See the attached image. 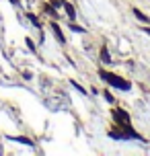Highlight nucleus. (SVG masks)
<instances>
[{
  "label": "nucleus",
  "instance_id": "nucleus-10",
  "mask_svg": "<svg viewBox=\"0 0 150 156\" xmlns=\"http://www.w3.org/2000/svg\"><path fill=\"white\" fill-rule=\"evenodd\" d=\"M105 99H107L109 103H113V97H111V93H105Z\"/></svg>",
  "mask_w": 150,
  "mask_h": 156
},
{
  "label": "nucleus",
  "instance_id": "nucleus-7",
  "mask_svg": "<svg viewBox=\"0 0 150 156\" xmlns=\"http://www.w3.org/2000/svg\"><path fill=\"white\" fill-rule=\"evenodd\" d=\"M70 29H72V31H74V33H82V31H84L82 27H76V25H70Z\"/></svg>",
  "mask_w": 150,
  "mask_h": 156
},
{
  "label": "nucleus",
  "instance_id": "nucleus-11",
  "mask_svg": "<svg viewBox=\"0 0 150 156\" xmlns=\"http://www.w3.org/2000/svg\"><path fill=\"white\" fill-rule=\"evenodd\" d=\"M144 31H146V33H148V35H150V29H144Z\"/></svg>",
  "mask_w": 150,
  "mask_h": 156
},
{
  "label": "nucleus",
  "instance_id": "nucleus-8",
  "mask_svg": "<svg viewBox=\"0 0 150 156\" xmlns=\"http://www.w3.org/2000/svg\"><path fill=\"white\" fill-rule=\"evenodd\" d=\"M29 19H31V23L35 25V27H39V21H37V16H33V15H29Z\"/></svg>",
  "mask_w": 150,
  "mask_h": 156
},
{
  "label": "nucleus",
  "instance_id": "nucleus-5",
  "mask_svg": "<svg viewBox=\"0 0 150 156\" xmlns=\"http://www.w3.org/2000/svg\"><path fill=\"white\" fill-rule=\"evenodd\" d=\"M134 15H136V19H138V21H144V23H148V16L142 15V12H140L138 8H134Z\"/></svg>",
  "mask_w": 150,
  "mask_h": 156
},
{
  "label": "nucleus",
  "instance_id": "nucleus-9",
  "mask_svg": "<svg viewBox=\"0 0 150 156\" xmlns=\"http://www.w3.org/2000/svg\"><path fill=\"white\" fill-rule=\"evenodd\" d=\"M72 84H74V88H76V90H80V93H82V94L87 93V90H84V88H82V86H80V84H76V82H72Z\"/></svg>",
  "mask_w": 150,
  "mask_h": 156
},
{
  "label": "nucleus",
  "instance_id": "nucleus-2",
  "mask_svg": "<svg viewBox=\"0 0 150 156\" xmlns=\"http://www.w3.org/2000/svg\"><path fill=\"white\" fill-rule=\"evenodd\" d=\"M113 119H115V123H119V125L130 123V115H127L126 111H121V109H113Z\"/></svg>",
  "mask_w": 150,
  "mask_h": 156
},
{
  "label": "nucleus",
  "instance_id": "nucleus-4",
  "mask_svg": "<svg viewBox=\"0 0 150 156\" xmlns=\"http://www.w3.org/2000/svg\"><path fill=\"white\" fill-rule=\"evenodd\" d=\"M64 10L68 12V16H70V19H76V10H74V6H72L70 2H64Z\"/></svg>",
  "mask_w": 150,
  "mask_h": 156
},
{
  "label": "nucleus",
  "instance_id": "nucleus-3",
  "mask_svg": "<svg viewBox=\"0 0 150 156\" xmlns=\"http://www.w3.org/2000/svg\"><path fill=\"white\" fill-rule=\"evenodd\" d=\"M52 31H54V35H55V39L60 41V43H66V39H64V35H62V31H60V27L55 23H52Z\"/></svg>",
  "mask_w": 150,
  "mask_h": 156
},
{
  "label": "nucleus",
  "instance_id": "nucleus-1",
  "mask_svg": "<svg viewBox=\"0 0 150 156\" xmlns=\"http://www.w3.org/2000/svg\"><path fill=\"white\" fill-rule=\"evenodd\" d=\"M99 76L103 78V80H107L111 86H115V88H119V90H130V82H123L119 76H115V74H111V72L107 70H101L99 72Z\"/></svg>",
  "mask_w": 150,
  "mask_h": 156
},
{
  "label": "nucleus",
  "instance_id": "nucleus-6",
  "mask_svg": "<svg viewBox=\"0 0 150 156\" xmlns=\"http://www.w3.org/2000/svg\"><path fill=\"white\" fill-rule=\"evenodd\" d=\"M101 58H103V62H105V64H111V58H109V54H107V49H105V47L101 49Z\"/></svg>",
  "mask_w": 150,
  "mask_h": 156
}]
</instances>
